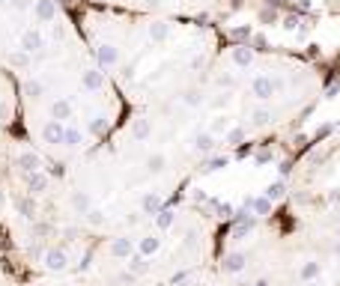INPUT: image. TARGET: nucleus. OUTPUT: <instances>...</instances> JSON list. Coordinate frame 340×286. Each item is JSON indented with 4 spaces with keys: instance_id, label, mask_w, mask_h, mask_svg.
I'll return each instance as SVG.
<instances>
[{
    "instance_id": "1",
    "label": "nucleus",
    "mask_w": 340,
    "mask_h": 286,
    "mask_svg": "<svg viewBox=\"0 0 340 286\" xmlns=\"http://www.w3.org/2000/svg\"><path fill=\"white\" fill-rule=\"evenodd\" d=\"M66 254H63V251H48V254H45V265H48V268H51V271H63V268H66Z\"/></svg>"
},
{
    "instance_id": "2",
    "label": "nucleus",
    "mask_w": 340,
    "mask_h": 286,
    "mask_svg": "<svg viewBox=\"0 0 340 286\" xmlns=\"http://www.w3.org/2000/svg\"><path fill=\"white\" fill-rule=\"evenodd\" d=\"M245 268V254H230L224 259V271H230V274H236Z\"/></svg>"
},
{
    "instance_id": "3",
    "label": "nucleus",
    "mask_w": 340,
    "mask_h": 286,
    "mask_svg": "<svg viewBox=\"0 0 340 286\" xmlns=\"http://www.w3.org/2000/svg\"><path fill=\"white\" fill-rule=\"evenodd\" d=\"M254 93L260 95V98H269L272 95V81L269 78H257L254 81Z\"/></svg>"
},
{
    "instance_id": "4",
    "label": "nucleus",
    "mask_w": 340,
    "mask_h": 286,
    "mask_svg": "<svg viewBox=\"0 0 340 286\" xmlns=\"http://www.w3.org/2000/svg\"><path fill=\"white\" fill-rule=\"evenodd\" d=\"M110 251H114V256H129L132 254V242H129V239H117V242L110 245Z\"/></svg>"
},
{
    "instance_id": "5",
    "label": "nucleus",
    "mask_w": 340,
    "mask_h": 286,
    "mask_svg": "<svg viewBox=\"0 0 340 286\" xmlns=\"http://www.w3.org/2000/svg\"><path fill=\"white\" fill-rule=\"evenodd\" d=\"M158 248H161V242H158V239H152V236H149V239H143V242H140V254H143V256L155 254V251H158Z\"/></svg>"
},
{
    "instance_id": "6",
    "label": "nucleus",
    "mask_w": 340,
    "mask_h": 286,
    "mask_svg": "<svg viewBox=\"0 0 340 286\" xmlns=\"http://www.w3.org/2000/svg\"><path fill=\"white\" fill-rule=\"evenodd\" d=\"M36 12H39V18H54V3L51 0H39V6H36Z\"/></svg>"
},
{
    "instance_id": "7",
    "label": "nucleus",
    "mask_w": 340,
    "mask_h": 286,
    "mask_svg": "<svg viewBox=\"0 0 340 286\" xmlns=\"http://www.w3.org/2000/svg\"><path fill=\"white\" fill-rule=\"evenodd\" d=\"M129 268H132L135 274H146V271H149V265H146V259H143V256H132Z\"/></svg>"
},
{
    "instance_id": "8",
    "label": "nucleus",
    "mask_w": 340,
    "mask_h": 286,
    "mask_svg": "<svg viewBox=\"0 0 340 286\" xmlns=\"http://www.w3.org/2000/svg\"><path fill=\"white\" fill-rule=\"evenodd\" d=\"M158 209H161V200H158L155 194L143 197V212H158Z\"/></svg>"
},
{
    "instance_id": "9",
    "label": "nucleus",
    "mask_w": 340,
    "mask_h": 286,
    "mask_svg": "<svg viewBox=\"0 0 340 286\" xmlns=\"http://www.w3.org/2000/svg\"><path fill=\"white\" fill-rule=\"evenodd\" d=\"M319 274V262H307V265H302V277L305 280H313Z\"/></svg>"
},
{
    "instance_id": "10",
    "label": "nucleus",
    "mask_w": 340,
    "mask_h": 286,
    "mask_svg": "<svg viewBox=\"0 0 340 286\" xmlns=\"http://www.w3.org/2000/svg\"><path fill=\"white\" fill-rule=\"evenodd\" d=\"M84 84L96 90V87H102V75H99V72H87V75H84Z\"/></svg>"
},
{
    "instance_id": "11",
    "label": "nucleus",
    "mask_w": 340,
    "mask_h": 286,
    "mask_svg": "<svg viewBox=\"0 0 340 286\" xmlns=\"http://www.w3.org/2000/svg\"><path fill=\"white\" fill-rule=\"evenodd\" d=\"M39 45H42V39H39V33H27V36H24V48H27V51H36Z\"/></svg>"
},
{
    "instance_id": "12",
    "label": "nucleus",
    "mask_w": 340,
    "mask_h": 286,
    "mask_svg": "<svg viewBox=\"0 0 340 286\" xmlns=\"http://www.w3.org/2000/svg\"><path fill=\"white\" fill-rule=\"evenodd\" d=\"M21 164H24L27 170H39V158H36V155H30V152H27V155H21Z\"/></svg>"
},
{
    "instance_id": "13",
    "label": "nucleus",
    "mask_w": 340,
    "mask_h": 286,
    "mask_svg": "<svg viewBox=\"0 0 340 286\" xmlns=\"http://www.w3.org/2000/svg\"><path fill=\"white\" fill-rule=\"evenodd\" d=\"M233 57H236V63H239V66H248V63H251V51H245V48H239Z\"/></svg>"
},
{
    "instance_id": "14",
    "label": "nucleus",
    "mask_w": 340,
    "mask_h": 286,
    "mask_svg": "<svg viewBox=\"0 0 340 286\" xmlns=\"http://www.w3.org/2000/svg\"><path fill=\"white\" fill-rule=\"evenodd\" d=\"M266 197H269V200H277V197H284V185H280V182H277V185H269Z\"/></svg>"
},
{
    "instance_id": "15",
    "label": "nucleus",
    "mask_w": 340,
    "mask_h": 286,
    "mask_svg": "<svg viewBox=\"0 0 340 286\" xmlns=\"http://www.w3.org/2000/svg\"><path fill=\"white\" fill-rule=\"evenodd\" d=\"M69 110H72L69 101H57V104H54V117H69Z\"/></svg>"
},
{
    "instance_id": "16",
    "label": "nucleus",
    "mask_w": 340,
    "mask_h": 286,
    "mask_svg": "<svg viewBox=\"0 0 340 286\" xmlns=\"http://www.w3.org/2000/svg\"><path fill=\"white\" fill-rule=\"evenodd\" d=\"M197 149H203V152H209V149H212V137H209V134L197 137Z\"/></svg>"
},
{
    "instance_id": "17",
    "label": "nucleus",
    "mask_w": 340,
    "mask_h": 286,
    "mask_svg": "<svg viewBox=\"0 0 340 286\" xmlns=\"http://www.w3.org/2000/svg\"><path fill=\"white\" fill-rule=\"evenodd\" d=\"M45 188V179L42 176H30V191H42Z\"/></svg>"
},
{
    "instance_id": "18",
    "label": "nucleus",
    "mask_w": 340,
    "mask_h": 286,
    "mask_svg": "<svg viewBox=\"0 0 340 286\" xmlns=\"http://www.w3.org/2000/svg\"><path fill=\"white\" fill-rule=\"evenodd\" d=\"M173 223V215L170 212H158V226H170Z\"/></svg>"
},
{
    "instance_id": "19",
    "label": "nucleus",
    "mask_w": 340,
    "mask_h": 286,
    "mask_svg": "<svg viewBox=\"0 0 340 286\" xmlns=\"http://www.w3.org/2000/svg\"><path fill=\"white\" fill-rule=\"evenodd\" d=\"M161 167H164V158L161 155H152L149 158V170H161Z\"/></svg>"
},
{
    "instance_id": "20",
    "label": "nucleus",
    "mask_w": 340,
    "mask_h": 286,
    "mask_svg": "<svg viewBox=\"0 0 340 286\" xmlns=\"http://www.w3.org/2000/svg\"><path fill=\"white\" fill-rule=\"evenodd\" d=\"M87 206H90V203H87V197H84V194H78V197H75V209L87 212Z\"/></svg>"
},
{
    "instance_id": "21",
    "label": "nucleus",
    "mask_w": 340,
    "mask_h": 286,
    "mask_svg": "<svg viewBox=\"0 0 340 286\" xmlns=\"http://www.w3.org/2000/svg\"><path fill=\"white\" fill-rule=\"evenodd\" d=\"M254 209H257L260 215H266V212H269V200H254Z\"/></svg>"
},
{
    "instance_id": "22",
    "label": "nucleus",
    "mask_w": 340,
    "mask_h": 286,
    "mask_svg": "<svg viewBox=\"0 0 340 286\" xmlns=\"http://www.w3.org/2000/svg\"><path fill=\"white\" fill-rule=\"evenodd\" d=\"M135 134H137V137H146V134H149V126H146V123H137Z\"/></svg>"
},
{
    "instance_id": "23",
    "label": "nucleus",
    "mask_w": 340,
    "mask_h": 286,
    "mask_svg": "<svg viewBox=\"0 0 340 286\" xmlns=\"http://www.w3.org/2000/svg\"><path fill=\"white\" fill-rule=\"evenodd\" d=\"M218 215H221V218H233V206H221Z\"/></svg>"
},
{
    "instance_id": "24",
    "label": "nucleus",
    "mask_w": 340,
    "mask_h": 286,
    "mask_svg": "<svg viewBox=\"0 0 340 286\" xmlns=\"http://www.w3.org/2000/svg\"><path fill=\"white\" fill-rule=\"evenodd\" d=\"M257 286H269V283H266V280H260V283H257Z\"/></svg>"
},
{
    "instance_id": "25",
    "label": "nucleus",
    "mask_w": 340,
    "mask_h": 286,
    "mask_svg": "<svg viewBox=\"0 0 340 286\" xmlns=\"http://www.w3.org/2000/svg\"><path fill=\"white\" fill-rule=\"evenodd\" d=\"M337 254H340V245H337Z\"/></svg>"
},
{
    "instance_id": "26",
    "label": "nucleus",
    "mask_w": 340,
    "mask_h": 286,
    "mask_svg": "<svg viewBox=\"0 0 340 286\" xmlns=\"http://www.w3.org/2000/svg\"><path fill=\"white\" fill-rule=\"evenodd\" d=\"M305 286H313V283H305Z\"/></svg>"
},
{
    "instance_id": "27",
    "label": "nucleus",
    "mask_w": 340,
    "mask_h": 286,
    "mask_svg": "<svg viewBox=\"0 0 340 286\" xmlns=\"http://www.w3.org/2000/svg\"><path fill=\"white\" fill-rule=\"evenodd\" d=\"M0 3H6V0H0Z\"/></svg>"
}]
</instances>
